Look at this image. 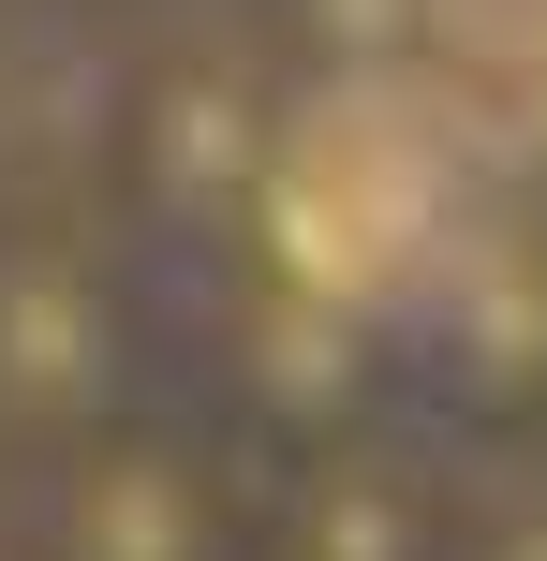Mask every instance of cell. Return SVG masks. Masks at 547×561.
<instances>
[{
	"instance_id": "obj_2",
	"label": "cell",
	"mask_w": 547,
	"mask_h": 561,
	"mask_svg": "<svg viewBox=\"0 0 547 561\" xmlns=\"http://www.w3.org/2000/svg\"><path fill=\"white\" fill-rule=\"evenodd\" d=\"M15 533L45 547V561H252L266 488L237 473V444H207V428L118 414V428H89L75 458L30 473Z\"/></svg>"
},
{
	"instance_id": "obj_6",
	"label": "cell",
	"mask_w": 547,
	"mask_h": 561,
	"mask_svg": "<svg viewBox=\"0 0 547 561\" xmlns=\"http://www.w3.org/2000/svg\"><path fill=\"white\" fill-rule=\"evenodd\" d=\"M459 561H547V488H474L459 503Z\"/></svg>"
},
{
	"instance_id": "obj_4",
	"label": "cell",
	"mask_w": 547,
	"mask_h": 561,
	"mask_svg": "<svg viewBox=\"0 0 547 561\" xmlns=\"http://www.w3.org/2000/svg\"><path fill=\"white\" fill-rule=\"evenodd\" d=\"M459 503L474 488L414 473L385 444H311L266 473V533L252 561H459Z\"/></svg>"
},
{
	"instance_id": "obj_7",
	"label": "cell",
	"mask_w": 547,
	"mask_h": 561,
	"mask_svg": "<svg viewBox=\"0 0 547 561\" xmlns=\"http://www.w3.org/2000/svg\"><path fill=\"white\" fill-rule=\"evenodd\" d=\"M0 561H45V547H30V533H0Z\"/></svg>"
},
{
	"instance_id": "obj_5",
	"label": "cell",
	"mask_w": 547,
	"mask_h": 561,
	"mask_svg": "<svg viewBox=\"0 0 547 561\" xmlns=\"http://www.w3.org/2000/svg\"><path fill=\"white\" fill-rule=\"evenodd\" d=\"M444 385L489 428L547 414V266H474V325H459V369H444Z\"/></svg>"
},
{
	"instance_id": "obj_3",
	"label": "cell",
	"mask_w": 547,
	"mask_h": 561,
	"mask_svg": "<svg viewBox=\"0 0 547 561\" xmlns=\"http://www.w3.org/2000/svg\"><path fill=\"white\" fill-rule=\"evenodd\" d=\"M104 178H118V207H134L148 237L207 222L223 193H252V178H266V89L237 75L223 45L148 59V75L104 104Z\"/></svg>"
},
{
	"instance_id": "obj_1",
	"label": "cell",
	"mask_w": 547,
	"mask_h": 561,
	"mask_svg": "<svg viewBox=\"0 0 547 561\" xmlns=\"http://www.w3.org/2000/svg\"><path fill=\"white\" fill-rule=\"evenodd\" d=\"M134 355H148V310H134V266L104 252V222L89 207H0V458L45 473L89 428H118Z\"/></svg>"
}]
</instances>
